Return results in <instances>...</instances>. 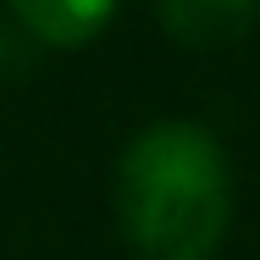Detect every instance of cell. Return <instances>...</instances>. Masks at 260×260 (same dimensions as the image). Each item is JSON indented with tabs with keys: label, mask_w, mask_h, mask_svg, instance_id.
<instances>
[{
	"label": "cell",
	"mask_w": 260,
	"mask_h": 260,
	"mask_svg": "<svg viewBox=\"0 0 260 260\" xmlns=\"http://www.w3.org/2000/svg\"><path fill=\"white\" fill-rule=\"evenodd\" d=\"M116 216L144 260H210L233 227V166L200 122H150L116 160Z\"/></svg>",
	"instance_id": "6da1fadb"
},
{
	"label": "cell",
	"mask_w": 260,
	"mask_h": 260,
	"mask_svg": "<svg viewBox=\"0 0 260 260\" xmlns=\"http://www.w3.org/2000/svg\"><path fill=\"white\" fill-rule=\"evenodd\" d=\"M116 11L105 0H17L6 11L11 28H22L28 45H55V50H78L94 34H105Z\"/></svg>",
	"instance_id": "7a4b0ae2"
},
{
	"label": "cell",
	"mask_w": 260,
	"mask_h": 260,
	"mask_svg": "<svg viewBox=\"0 0 260 260\" xmlns=\"http://www.w3.org/2000/svg\"><path fill=\"white\" fill-rule=\"evenodd\" d=\"M155 17L177 45L221 50V45H238L260 22V6L255 0H166Z\"/></svg>",
	"instance_id": "3957f363"
}]
</instances>
